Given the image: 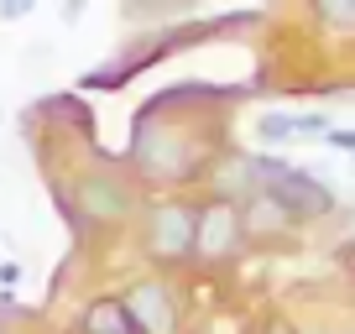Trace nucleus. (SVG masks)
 I'll use <instances>...</instances> for the list:
<instances>
[{
  "instance_id": "5",
  "label": "nucleus",
  "mask_w": 355,
  "mask_h": 334,
  "mask_svg": "<svg viewBox=\"0 0 355 334\" xmlns=\"http://www.w3.org/2000/svg\"><path fill=\"white\" fill-rule=\"evenodd\" d=\"M121 303L131 313L136 334H178V303H173L167 282H136Z\"/></svg>"
},
{
  "instance_id": "8",
  "label": "nucleus",
  "mask_w": 355,
  "mask_h": 334,
  "mask_svg": "<svg viewBox=\"0 0 355 334\" xmlns=\"http://www.w3.org/2000/svg\"><path fill=\"white\" fill-rule=\"evenodd\" d=\"M256 136H261L266 146L298 141V115H261V125H256Z\"/></svg>"
},
{
  "instance_id": "1",
  "label": "nucleus",
  "mask_w": 355,
  "mask_h": 334,
  "mask_svg": "<svg viewBox=\"0 0 355 334\" xmlns=\"http://www.w3.org/2000/svg\"><path fill=\"white\" fill-rule=\"evenodd\" d=\"M251 173H256V188L277 204L288 220H319V214L334 209V193L319 178H309L303 167L282 162V157H251Z\"/></svg>"
},
{
  "instance_id": "3",
  "label": "nucleus",
  "mask_w": 355,
  "mask_h": 334,
  "mask_svg": "<svg viewBox=\"0 0 355 334\" xmlns=\"http://www.w3.org/2000/svg\"><path fill=\"white\" fill-rule=\"evenodd\" d=\"M245 230H241V204L209 199L199 204V220H193V261L204 267H225V261L241 256Z\"/></svg>"
},
{
  "instance_id": "2",
  "label": "nucleus",
  "mask_w": 355,
  "mask_h": 334,
  "mask_svg": "<svg viewBox=\"0 0 355 334\" xmlns=\"http://www.w3.org/2000/svg\"><path fill=\"white\" fill-rule=\"evenodd\" d=\"M193 220H199V209L183 199H162L152 204V214H146V261H157V267H183V261H193Z\"/></svg>"
},
{
  "instance_id": "12",
  "label": "nucleus",
  "mask_w": 355,
  "mask_h": 334,
  "mask_svg": "<svg viewBox=\"0 0 355 334\" xmlns=\"http://www.w3.org/2000/svg\"><path fill=\"white\" fill-rule=\"evenodd\" d=\"M0 334H6V329H0Z\"/></svg>"
},
{
  "instance_id": "9",
  "label": "nucleus",
  "mask_w": 355,
  "mask_h": 334,
  "mask_svg": "<svg viewBox=\"0 0 355 334\" xmlns=\"http://www.w3.org/2000/svg\"><path fill=\"white\" fill-rule=\"evenodd\" d=\"M324 141H329V146H345V152H355V131H329Z\"/></svg>"
},
{
  "instance_id": "11",
  "label": "nucleus",
  "mask_w": 355,
  "mask_h": 334,
  "mask_svg": "<svg viewBox=\"0 0 355 334\" xmlns=\"http://www.w3.org/2000/svg\"><path fill=\"white\" fill-rule=\"evenodd\" d=\"M350 267H355V251H350Z\"/></svg>"
},
{
  "instance_id": "10",
  "label": "nucleus",
  "mask_w": 355,
  "mask_h": 334,
  "mask_svg": "<svg viewBox=\"0 0 355 334\" xmlns=\"http://www.w3.org/2000/svg\"><path fill=\"white\" fill-rule=\"evenodd\" d=\"M266 334H293V329H288V324H282V319H277V324H272V329H266Z\"/></svg>"
},
{
  "instance_id": "7",
  "label": "nucleus",
  "mask_w": 355,
  "mask_h": 334,
  "mask_svg": "<svg viewBox=\"0 0 355 334\" xmlns=\"http://www.w3.org/2000/svg\"><path fill=\"white\" fill-rule=\"evenodd\" d=\"M78 334H136V324L121 298H94L78 319Z\"/></svg>"
},
{
  "instance_id": "6",
  "label": "nucleus",
  "mask_w": 355,
  "mask_h": 334,
  "mask_svg": "<svg viewBox=\"0 0 355 334\" xmlns=\"http://www.w3.org/2000/svg\"><path fill=\"white\" fill-rule=\"evenodd\" d=\"M288 225H293V220H288V214H282L272 199H266L261 188H256L251 199L241 204V230H245V240H261V235H282Z\"/></svg>"
},
{
  "instance_id": "4",
  "label": "nucleus",
  "mask_w": 355,
  "mask_h": 334,
  "mask_svg": "<svg viewBox=\"0 0 355 334\" xmlns=\"http://www.w3.org/2000/svg\"><path fill=\"white\" fill-rule=\"evenodd\" d=\"M131 209H136V188L125 178H115V173H89L84 183L73 188V209H63V214H89V220H100V225H121V220H131Z\"/></svg>"
}]
</instances>
